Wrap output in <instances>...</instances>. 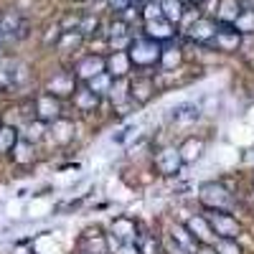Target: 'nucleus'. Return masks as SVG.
Wrapping results in <instances>:
<instances>
[{
    "mask_svg": "<svg viewBox=\"0 0 254 254\" xmlns=\"http://www.w3.org/2000/svg\"><path fill=\"white\" fill-rule=\"evenodd\" d=\"M160 51H163V44L140 36V38H132L130 49H127V56H130V61H132V69L147 71V69H153L155 64L160 61Z\"/></svg>",
    "mask_w": 254,
    "mask_h": 254,
    "instance_id": "nucleus-1",
    "label": "nucleus"
},
{
    "mask_svg": "<svg viewBox=\"0 0 254 254\" xmlns=\"http://www.w3.org/2000/svg\"><path fill=\"white\" fill-rule=\"evenodd\" d=\"M198 201L208 208V211H229L231 206H234V196L229 193V190L216 183V181H208L201 186L198 190Z\"/></svg>",
    "mask_w": 254,
    "mask_h": 254,
    "instance_id": "nucleus-2",
    "label": "nucleus"
},
{
    "mask_svg": "<svg viewBox=\"0 0 254 254\" xmlns=\"http://www.w3.org/2000/svg\"><path fill=\"white\" fill-rule=\"evenodd\" d=\"M127 87H130V99L137 104V107H142V104H147L158 87H155V76L150 71H137V74H130L127 76Z\"/></svg>",
    "mask_w": 254,
    "mask_h": 254,
    "instance_id": "nucleus-3",
    "label": "nucleus"
},
{
    "mask_svg": "<svg viewBox=\"0 0 254 254\" xmlns=\"http://www.w3.org/2000/svg\"><path fill=\"white\" fill-rule=\"evenodd\" d=\"M206 221H208L211 231L216 234V239H239V234H242V224L229 211H208Z\"/></svg>",
    "mask_w": 254,
    "mask_h": 254,
    "instance_id": "nucleus-4",
    "label": "nucleus"
},
{
    "mask_svg": "<svg viewBox=\"0 0 254 254\" xmlns=\"http://www.w3.org/2000/svg\"><path fill=\"white\" fill-rule=\"evenodd\" d=\"M33 117L46 122V125H54L56 120H61V99L44 92L33 99Z\"/></svg>",
    "mask_w": 254,
    "mask_h": 254,
    "instance_id": "nucleus-5",
    "label": "nucleus"
},
{
    "mask_svg": "<svg viewBox=\"0 0 254 254\" xmlns=\"http://www.w3.org/2000/svg\"><path fill=\"white\" fill-rule=\"evenodd\" d=\"M112 242L117 244H137L140 234H137V224L130 219V216H117L112 219L110 224V234H107Z\"/></svg>",
    "mask_w": 254,
    "mask_h": 254,
    "instance_id": "nucleus-6",
    "label": "nucleus"
},
{
    "mask_svg": "<svg viewBox=\"0 0 254 254\" xmlns=\"http://www.w3.org/2000/svg\"><path fill=\"white\" fill-rule=\"evenodd\" d=\"M104 69H107V61H104L102 54H87V56H81L76 61V66H74V79L84 81L87 84L89 79H94L97 74H102Z\"/></svg>",
    "mask_w": 254,
    "mask_h": 254,
    "instance_id": "nucleus-7",
    "label": "nucleus"
},
{
    "mask_svg": "<svg viewBox=\"0 0 254 254\" xmlns=\"http://www.w3.org/2000/svg\"><path fill=\"white\" fill-rule=\"evenodd\" d=\"M216 23H219V20H216ZM206 46L216 49V51H224V54H231V51H237V49L242 46V36L234 31V26H229V23H219L216 36L211 38Z\"/></svg>",
    "mask_w": 254,
    "mask_h": 254,
    "instance_id": "nucleus-8",
    "label": "nucleus"
},
{
    "mask_svg": "<svg viewBox=\"0 0 254 254\" xmlns=\"http://www.w3.org/2000/svg\"><path fill=\"white\" fill-rule=\"evenodd\" d=\"M155 168L163 176H178L181 168H183L178 147H163V150L155 155Z\"/></svg>",
    "mask_w": 254,
    "mask_h": 254,
    "instance_id": "nucleus-9",
    "label": "nucleus"
},
{
    "mask_svg": "<svg viewBox=\"0 0 254 254\" xmlns=\"http://www.w3.org/2000/svg\"><path fill=\"white\" fill-rule=\"evenodd\" d=\"M104 61H107V71L112 79H127L132 74V61L130 56H127V51H112L110 56H104Z\"/></svg>",
    "mask_w": 254,
    "mask_h": 254,
    "instance_id": "nucleus-10",
    "label": "nucleus"
},
{
    "mask_svg": "<svg viewBox=\"0 0 254 254\" xmlns=\"http://www.w3.org/2000/svg\"><path fill=\"white\" fill-rule=\"evenodd\" d=\"M216 31H219V23L214 18H196L193 23L188 26V38L196 41V44H208V41L216 36Z\"/></svg>",
    "mask_w": 254,
    "mask_h": 254,
    "instance_id": "nucleus-11",
    "label": "nucleus"
},
{
    "mask_svg": "<svg viewBox=\"0 0 254 254\" xmlns=\"http://www.w3.org/2000/svg\"><path fill=\"white\" fill-rule=\"evenodd\" d=\"M176 26L168 23L165 18H158V20H147L145 23V38H153L158 44H168V41L176 38Z\"/></svg>",
    "mask_w": 254,
    "mask_h": 254,
    "instance_id": "nucleus-12",
    "label": "nucleus"
},
{
    "mask_svg": "<svg viewBox=\"0 0 254 254\" xmlns=\"http://www.w3.org/2000/svg\"><path fill=\"white\" fill-rule=\"evenodd\" d=\"M46 92L49 94H54V97H71L74 92H76V79H74V74H69V71H61V74H54V79H49V84H46Z\"/></svg>",
    "mask_w": 254,
    "mask_h": 254,
    "instance_id": "nucleus-13",
    "label": "nucleus"
},
{
    "mask_svg": "<svg viewBox=\"0 0 254 254\" xmlns=\"http://www.w3.org/2000/svg\"><path fill=\"white\" fill-rule=\"evenodd\" d=\"M183 226L190 231V237H193L198 244H214V242H216V234L211 231L206 216H190Z\"/></svg>",
    "mask_w": 254,
    "mask_h": 254,
    "instance_id": "nucleus-14",
    "label": "nucleus"
},
{
    "mask_svg": "<svg viewBox=\"0 0 254 254\" xmlns=\"http://www.w3.org/2000/svg\"><path fill=\"white\" fill-rule=\"evenodd\" d=\"M71 99H74V107L79 110V112H94L97 107H99V94H94L87 84H81V87H76V92L71 94Z\"/></svg>",
    "mask_w": 254,
    "mask_h": 254,
    "instance_id": "nucleus-15",
    "label": "nucleus"
},
{
    "mask_svg": "<svg viewBox=\"0 0 254 254\" xmlns=\"http://www.w3.org/2000/svg\"><path fill=\"white\" fill-rule=\"evenodd\" d=\"M203 150H206L203 137H186V140L178 145V153H181L183 165H186V163H196V160L203 155Z\"/></svg>",
    "mask_w": 254,
    "mask_h": 254,
    "instance_id": "nucleus-16",
    "label": "nucleus"
},
{
    "mask_svg": "<svg viewBox=\"0 0 254 254\" xmlns=\"http://www.w3.org/2000/svg\"><path fill=\"white\" fill-rule=\"evenodd\" d=\"M181 61H183V54L178 49V44H173V41H168V44H163V51H160V61H158V66L163 71H176L181 66Z\"/></svg>",
    "mask_w": 254,
    "mask_h": 254,
    "instance_id": "nucleus-17",
    "label": "nucleus"
},
{
    "mask_svg": "<svg viewBox=\"0 0 254 254\" xmlns=\"http://www.w3.org/2000/svg\"><path fill=\"white\" fill-rule=\"evenodd\" d=\"M160 10H163V18L168 23H173L178 28L183 15H186V3L183 0H160Z\"/></svg>",
    "mask_w": 254,
    "mask_h": 254,
    "instance_id": "nucleus-18",
    "label": "nucleus"
},
{
    "mask_svg": "<svg viewBox=\"0 0 254 254\" xmlns=\"http://www.w3.org/2000/svg\"><path fill=\"white\" fill-rule=\"evenodd\" d=\"M242 10H244V8H242L239 0H221L219 8H216V20H219V23H229V26H234V20L239 18V13H242Z\"/></svg>",
    "mask_w": 254,
    "mask_h": 254,
    "instance_id": "nucleus-19",
    "label": "nucleus"
},
{
    "mask_svg": "<svg viewBox=\"0 0 254 254\" xmlns=\"http://www.w3.org/2000/svg\"><path fill=\"white\" fill-rule=\"evenodd\" d=\"M198 115H201V110L196 107L193 102H183V104H178V107H173L171 120L178 122V125H188V122H196Z\"/></svg>",
    "mask_w": 254,
    "mask_h": 254,
    "instance_id": "nucleus-20",
    "label": "nucleus"
},
{
    "mask_svg": "<svg viewBox=\"0 0 254 254\" xmlns=\"http://www.w3.org/2000/svg\"><path fill=\"white\" fill-rule=\"evenodd\" d=\"M18 140H20V132H18V127H13V125H3L0 127V155H10L13 153V147L18 145Z\"/></svg>",
    "mask_w": 254,
    "mask_h": 254,
    "instance_id": "nucleus-21",
    "label": "nucleus"
},
{
    "mask_svg": "<svg viewBox=\"0 0 254 254\" xmlns=\"http://www.w3.org/2000/svg\"><path fill=\"white\" fill-rule=\"evenodd\" d=\"M171 239L173 242H178L188 254H196V249H198V242L193 239V237H190V231L183 226V224H176L173 226V231H171Z\"/></svg>",
    "mask_w": 254,
    "mask_h": 254,
    "instance_id": "nucleus-22",
    "label": "nucleus"
},
{
    "mask_svg": "<svg viewBox=\"0 0 254 254\" xmlns=\"http://www.w3.org/2000/svg\"><path fill=\"white\" fill-rule=\"evenodd\" d=\"M112 84H115V79H112L107 71H102V74H97L94 79L87 81V87H89L94 94H99V97H107L110 89H112Z\"/></svg>",
    "mask_w": 254,
    "mask_h": 254,
    "instance_id": "nucleus-23",
    "label": "nucleus"
},
{
    "mask_svg": "<svg viewBox=\"0 0 254 254\" xmlns=\"http://www.w3.org/2000/svg\"><path fill=\"white\" fill-rule=\"evenodd\" d=\"M13 160L20 163V165H26V163H33V142H28L26 137H20L18 145L13 147Z\"/></svg>",
    "mask_w": 254,
    "mask_h": 254,
    "instance_id": "nucleus-24",
    "label": "nucleus"
},
{
    "mask_svg": "<svg viewBox=\"0 0 254 254\" xmlns=\"http://www.w3.org/2000/svg\"><path fill=\"white\" fill-rule=\"evenodd\" d=\"M84 44V36L79 31H61L59 36V49L61 51H76Z\"/></svg>",
    "mask_w": 254,
    "mask_h": 254,
    "instance_id": "nucleus-25",
    "label": "nucleus"
},
{
    "mask_svg": "<svg viewBox=\"0 0 254 254\" xmlns=\"http://www.w3.org/2000/svg\"><path fill=\"white\" fill-rule=\"evenodd\" d=\"M71 130H74V125H71L69 120H64V117L51 125V132H54L56 142H69V140H71Z\"/></svg>",
    "mask_w": 254,
    "mask_h": 254,
    "instance_id": "nucleus-26",
    "label": "nucleus"
},
{
    "mask_svg": "<svg viewBox=\"0 0 254 254\" xmlns=\"http://www.w3.org/2000/svg\"><path fill=\"white\" fill-rule=\"evenodd\" d=\"M234 31L242 36V33H254V10L247 8L239 13V18L234 20Z\"/></svg>",
    "mask_w": 254,
    "mask_h": 254,
    "instance_id": "nucleus-27",
    "label": "nucleus"
},
{
    "mask_svg": "<svg viewBox=\"0 0 254 254\" xmlns=\"http://www.w3.org/2000/svg\"><path fill=\"white\" fill-rule=\"evenodd\" d=\"M46 127H49L46 122H41V120H36V117H33V120L26 125V135H23V137H26L28 142H33V145H36L41 137L46 135Z\"/></svg>",
    "mask_w": 254,
    "mask_h": 254,
    "instance_id": "nucleus-28",
    "label": "nucleus"
},
{
    "mask_svg": "<svg viewBox=\"0 0 254 254\" xmlns=\"http://www.w3.org/2000/svg\"><path fill=\"white\" fill-rule=\"evenodd\" d=\"M97 26H99V18H97V15H81V18H79L76 31H79L84 38H87V36L97 33Z\"/></svg>",
    "mask_w": 254,
    "mask_h": 254,
    "instance_id": "nucleus-29",
    "label": "nucleus"
},
{
    "mask_svg": "<svg viewBox=\"0 0 254 254\" xmlns=\"http://www.w3.org/2000/svg\"><path fill=\"white\" fill-rule=\"evenodd\" d=\"M214 249L216 254H242V247L237 244V239H216Z\"/></svg>",
    "mask_w": 254,
    "mask_h": 254,
    "instance_id": "nucleus-30",
    "label": "nucleus"
},
{
    "mask_svg": "<svg viewBox=\"0 0 254 254\" xmlns=\"http://www.w3.org/2000/svg\"><path fill=\"white\" fill-rule=\"evenodd\" d=\"M140 15L145 18V23H147V20H158V18H163L160 0H150V3H145V5H142V10H140Z\"/></svg>",
    "mask_w": 254,
    "mask_h": 254,
    "instance_id": "nucleus-31",
    "label": "nucleus"
},
{
    "mask_svg": "<svg viewBox=\"0 0 254 254\" xmlns=\"http://www.w3.org/2000/svg\"><path fill=\"white\" fill-rule=\"evenodd\" d=\"M130 44H132V36H127V33H122V36H112V38H110L112 51H127V49H130Z\"/></svg>",
    "mask_w": 254,
    "mask_h": 254,
    "instance_id": "nucleus-32",
    "label": "nucleus"
},
{
    "mask_svg": "<svg viewBox=\"0 0 254 254\" xmlns=\"http://www.w3.org/2000/svg\"><path fill=\"white\" fill-rule=\"evenodd\" d=\"M107 239H110V237H107ZM110 247L115 249V254H142L137 244H117V242L110 239Z\"/></svg>",
    "mask_w": 254,
    "mask_h": 254,
    "instance_id": "nucleus-33",
    "label": "nucleus"
},
{
    "mask_svg": "<svg viewBox=\"0 0 254 254\" xmlns=\"http://www.w3.org/2000/svg\"><path fill=\"white\" fill-rule=\"evenodd\" d=\"M163 252H165V254H188V252H186L178 242H173L171 237H168V239L163 242Z\"/></svg>",
    "mask_w": 254,
    "mask_h": 254,
    "instance_id": "nucleus-34",
    "label": "nucleus"
},
{
    "mask_svg": "<svg viewBox=\"0 0 254 254\" xmlns=\"http://www.w3.org/2000/svg\"><path fill=\"white\" fill-rule=\"evenodd\" d=\"M107 3H110V8H112V10L122 13V10L130 8V5H135V0H107Z\"/></svg>",
    "mask_w": 254,
    "mask_h": 254,
    "instance_id": "nucleus-35",
    "label": "nucleus"
},
{
    "mask_svg": "<svg viewBox=\"0 0 254 254\" xmlns=\"http://www.w3.org/2000/svg\"><path fill=\"white\" fill-rule=\"evenodd\" d=\"M196 254H216V249H214V244H198Z\"/></svg>",
    "mask_w": 254,
    "mask_h": 254,
    "instance_id": "nucleus-36",
    "label": "nucleus"
},
{
    "mask_svg": "<svg viewBox=\"0 0 254 254\" xmlns=\"http://www.w3.org/2000/svg\"><path fill=\"white\" fill-rule=\"evenodd\" d=\"M190 3H196V5H203V3H208V0H190Z\"/></svg>",
    "mask_w": 254,
    "mask_h": 254,
    "instance_id": "nucleus-37",
    "label": "nucleus"
},
{
    "mask_svg": "<svg viewBox=\"0 0 254 254\" xmlns=\"http://www.w3.org/2000/svg\"><path fill=\"white\" fill-rule=\"evenodd\" d=\"M137 3H142V5H145V3H150V0H137Z\"/></svg>",
    "mask_w": 254,
    "mask_h": 254,
    "instance_id": "nucleus-38",
    "label": "nucleus"
},
{
    "mask_svg": "<svg viewBox=\"0 0 254 254\" xmlns=\"http://www.w3.org/2000/svg\"><path fill=\"white\" fill-rule=\"evenodd\" d=\"M3 125H5V122H3V115H0V127H3Z\"/></svg>",
    "mask_w": 254,
    "mask_h": 254,
    "instance_id": "nucleus-39",
    "label": "nucleus"
},
{
    "mask_svg": "<svg viewBox=\"0 0 254 254\" xmlns=\"http://www.w3.org/2000/svg\"><path fill=\"white\" fill-rule=\"evenodd\" d=\"M79 254H87V252H84V249H81V252H79Z\"/></svg>",
    "mask_w": 254,
    "mask_h": 254,
    "instance_id": "nucleus-40",
    "label": "nucleus"
},
{
    "mask_svg": "<svg viewBox=\"0 0 254 254\" xmlns=\"http://www.w3.org/2000/svg\"><path fill=\"white\" fill-rule=\"evenodd\" d=\"M79 3H84V0H79Z\"/></svg>",
    "mask_w": 254,
    "mask_h": 254,
    "instance_id": "nucleus-41",
    "label": "nucleus"
}]
</instances>
